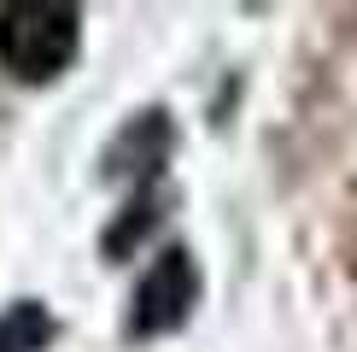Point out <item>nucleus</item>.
<instances>
[{
    "instance_id": "nucleus-3",
    "label": "nucleus",
    "mask_w": 357,
    "mask_h": 352,
    "mask_svg": "<svg viewBox=\"0 0 357 352\" xmlns=\"http://www.w3.org/2000/svg\"><path fill=\"white\" fill-rule=\"evenodd\" d=\"M47 335H53V323H47V311H41L36 300L12 305V311L0 317V352H41Z\"/></svg>"
},
{
    "instance_id": "nucleus-2",
    "label": "nucleus",
    "mask_w": 357,
    "mask_h": 352,
    "mask_svg": "<svg viewBox=\"0 0 357 352\" xmlns=\"http://www.w3.org/2000/svg\"><path fill=\"white\" fill-rule=\"evenodd\" d=\"M193 300H199V270H193L188 247H165L153 258V270L135 288V311H129V341H153V335L182 329Z\"/></svg>"
},
{
    "instance_id": "nucleus-1",
    "label": "nucleus",
    "mask_w": 357,
    "mask_h": 352,
    "mask_svg": "<svg viewBox=\"0 0 357 352\" xmlns=\"http://www.w3.org/2000/svg\"><path fill=\"white\" fill-rule=\"evenodd\" d=\"M82 47V12L65 0H12L0 6V65L18 82H53Z\"/></svg>"
}]
</instances>
